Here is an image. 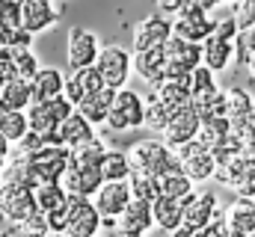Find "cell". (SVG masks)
Segmentation results:
<instances>
[{
	"instance_id": "33",
	"label": "cell",
	"mask_w": 255,
	"mask_h": 237,
	"mask_svg": "<svg viewBox=\"0 0 255 237\" xmlns=\"http://www.w3.org/2000/svg\"><path fill=\"white\" fill-rule=\"evenodd\" d=\"M193 110L199 113V118H220L226 116V89H214V92H205V95H196L193 98Z\"/></svg>"
},
{
	"instance_id": "4",
	"label": "cell",
	"mask_w": 255,
	"mask_h": 237,
	"mask_svg": "<svg viewBox=\"0 0 255 237\" xmlns=\"http://www.w3.org/2000/svg\"><path fill=\"white\" fill-rule=\"evenodd\" d=\"M39 205H36V190L30 187H21V184H9V181H0V217L18 229L30 214H36Z\"/></svg>"
},
{
	"instance_id": "28",
	"label": "cell",
	"mask_w": 255,
	"mask_h": 237,
	"mask_svg": "<svg viewBox=\"0 0 255 237\" xmlns=\"http://www.w3.org/2000/svg\"><path fill=\"white\" fill-rule=\"evenodd\" d=\"M30 104H33L30 80L15 77V80H9V83L0 86V113H6V110H21V113H24Z\"/></svg>"
},
{
	"instance_id": "45",
	"label": "cell",
	"mask_w": 255,
	"mask_h": 237,
	"mask_svg": "<svg viewBox=\"0 0 255 237\" xmlns=\"http://www.w3.org/2000/svg\"><path fill=\"white\" fill-rule=\"evenodd\" d=\"M18 145V151H24V154H36L39 148H45L48 142H45V136L42 133H36V130H27L24 136H21V142H15Z\"/></svg>"
},
{
	"instance_id": "52",
	"label": "cell",
	"mask_w": 255,
	"mask_h": 237,
	"mask_svg": "<svg viewBox=\"0 0 255 237\" xmlns=\"http://www.w3.org/2000/svg\"><path fill=\"white\" fill-rule=\"evenodd\" d=\"M163 237H190L184 229H178V232H172V235H163Z\"/></svg>"
},
{
	"instance_id": "12",
	"label": "cell",
	"mask_w": 255,
	"mask_h": 237,
	"mask_svg": "<svg viewBox=\"0 0 255 237\" xmlns=\"http://www.w3.org/2000/svg\"><path fill=\"white\" fill-rule=\"evenodd\" d=\"M163 51H166V71H163V77H190L193 68L202 65V45L184 42L175 33L163 45Z\"/></svg>"
},
{
	"instance_id": "43",
	"label": "cell",
	"mask_w": 255,
	"mask_h": 237,
	"mask_svg": "<svg viewBox=\"0 0 255 237\" xmlns=\"http://www.w3.org/2000/svg\"><path fill=\"white\" fill-rule=\"evenodd\" d=\"M0 21L6 27H21V0H0Z\"/></svg>"
},
{
	"instance_id": "22",
	"label": "cell",
	"mask_w": 255,
	"mask_h": 237,
	"mask_svg": "<svg viewBox=\"0 0 255 237\" xmlns=\"http://www.w3.org/2000/svg\"><path fill=\"white\" fill-rule=\"evenodd\" d=\"M30 89H33V104L63 98V92H65V74L60 71V68H54V65L39 68V74L30 80Z\"/></svg>"
},
{
	"instance_id": "44",
	"label": "cell",
	"mask_w": 255,
	"mask_h": 237,
	"mask_svg": "<svg viewBox=\"0 0 255 237\" xmlns=\"http://www.w3.org/2000/svg\"><path fill=\"white\" fill-rule=\"evenodd\" d=\"M235 21H238V27H241V30H250V27H255V0H238Z\"/></svg>"
},
{
	"instance_id": "13",
	"label": "cell",
	"mask_w": 255,
	"mask_h": 237,
	"mask_svg": "<svg viewBox=\"0 0 255 237\" xmlns=\"http://www.w3.org/2000/svg\"><path fill=\"white\" fill-rule=\"evenodd\" d=\"M175 154H178V160H181L184 175L190 178L193 184H202V181H208V178L217 175V157H214V151L205 148L199 139H193V142H187V145H181Z\"/></svg>"
},
{
	"instance_id": "25",
	"label": "cell",
	"mask_w": 255,
	"mask_h": 237,
	"mask_svg": "<svg viewBox=\"0 0 255 237\" xmlns=\"http://www.w3.org/2000/svg\"><path fill=\"white\" fill-rule=\"evenodd\" d=\"M133 71L148 86H154L157 80H163V71H166V51H163V45L160 48H151V51L133 54Z\"/></svg>"
},
{
	"instance_id": "15",
	"label": "cell",
	"mask_w": 255,
	"mask_h": 237,
	"mask_svg": "<svg viewBox=\"0 0 255 237\" xmlns=\"http://www.w3.org/2000/svg\"><path fill=\"white\" fill-rule=\"evenodd\" d=\"M199 127H202V118L193 110V104H187V107H181V110L172 113L166 130H163L160 136H163V142H166L169 148L178 151L181 145H187V142H193V139L199 136Z\"/></svg>"
},
{
	"instance_id": "31",
	"label": "cell",
	"mask_w": 255,
	"mask_h": 237,
	"mask_svg": "<svg viewBox=\"0 0 255 237\" xmlns=\"http://www.w3.org/2000/svg\"><path fill=\"white\" fill-rule=\"evenodd\" d=\"M130 172H133V169H130L128 151L107 145V154H104V160H101V175H104V181H128Z\"/></svg>"
},
{
	"instance_id": "39",
	"label": "cell",
	"mask_w": 255,
	"mask_h": 237,
	"mask_svg": "<svg viewBox=\"0 0 255 237\" xmlns=\"http://www.w3.org/2000/svg\"><path fill=\"white\" fill-rule=\"evenodd\" d=\"M214 89H220L217 86V77H214V71L208 68V65H199V68H193L190 71V95H205V92H214Z\"/></svg>"
},
{
	"instance_id": "5",
	"label": "cell",
	"mask_w": 255,
	"mask_h": 237,
	"mask_svg": "<svg viewBox=\"0 0 255 237\" xmlns=\"http://www.w3.org/2000/svg\"><path fill=\"white\" fill-rule=\"evenodd\" d=\"M172 33H175L178 39H184V42L202 45V42L211 39V33H214V18H211V12H208L199 0H193V3H187L178 15H172Z\"/></svg>"
},
{
	"instance_id": "46",
	"label": "cell",
	"mask_w": 255,
	"mask_h": 237,
	"mask_svg": "<svg viewBox=\"0 0 255 237\" xmlns=\"http://www.w3.org/2000/svg\"><path fill=\"white\" fill-rule=\"evenodd\" d=\"M15 77H21L18 68H15V62H12V57H9L6 48H0V86L9 83V80H15Z\"/></svg>"
},
{
	"instance_id": "26",
	"label": "cell",
	"mask_w": 255,
	"mask_h": 237,
	"mask_svg": "<svg viewBox=\"0 0 255 237\" xmlns=\"http://www.w3.org/2000/svg\"><path fill=\"white\" fill-rule=\"evenodd\" d=\"M113 98H116V89H110V86H104L101 92H95V95H89V98H83L74 110L80 113V116L86 118V121H92V124H107V116H110V107H113Z\"/></svg>"
},
{
	"instance_id": "6",
	"label": "cell",
	"mask_w": 255,
	"mask_h": 237,
	"mask_svg": "<svg viewBox=\"0 0 255 237\" xmlns=\"http://www.w3.org/2000/svg\"><path fill=\"white\" fill-rule=\"evenodd\" d=\"M95 68L101 71L104 77V86L110 89H125L128 80H130V71H133V54L122 48V45H104L101 54L95 59Z\"/></svg>"
},
{
	"instance_id": "1",
	"label": "cell",
	"mask_w": 255,
	"mask_h": 237,
	"mask_svg": "<svg viewBox=\"0 0 255 237\" xmlns=\"http://www.w3.org/2000/svg\"><path fill=\"white\" fill-rule=\"evenodd\" d=\"M128 160H130V169L133 172H145V175L160 178L163 172H172V169H181V160L175 154V148H169L163 139H139L128 148Z\"/></svg>"
},
{
	"instance_id": "17",
	"label": "cell",
	"mask_w": 255,
	"mask_h": 237,
	"mask_svg": "<svg viewBox=\"0 0 255 237\" xmlns=\"http://www.w3.org/2000/svg\"><path fill=\"white\" fill-rule=\"evenodd\" d=\"M65 187V193L68 196H83V199H92L98 190H101V184H104V175H101V169H89V166H74L71 160H68V169H65L63 181H60Z\"/></svg>"
},
{
	"instance_id": "47",
	"label": "cell",
	"mask_w": 255,
	"mask_h": 237,
	"mask_svg": "<svg viewBox=\"0 0 255 237\" xmlns=\"http://www.w3.org/2000/svg\"><path fill=\"white\" fill-rule=\"evenodd\" d=\"M157 3V9L163 12V15H178L187 3H193V0H154Z\"/></svg>"
},
{
	"instance_id": "51",
	"label": "cell",
	"mask_w": 255,
	"mask_h": 237,
	"mask_svg": "<svg viewBox=\"0 0 255 237\" xmlns=\"http://www.w3.org/2000/svg\"><path fill=\"white\" fill-rule=\"evenodd\" d=\"M6 33H9V27L0 21V48H3V42H6Z\"/></svg>"
},
{
	"instance_id": "18",
	"label": "cell",
	"mask_w": 255,
	"mask_h": 237,
	"mask_svg": "<svg viewBox=\"0 0 255 237\" xmlns=\"http://www.w3.org/2000/svg\"><path fill=\"white\" fill-rule=\"evenodd\" d=\"M60 21V12L51 6V0H21V27L33 36L51 30Z\"/></svg>"
},
{
	"instance_id": "35",
	"label": "cell",
	"mask_w": 255,
	"mask_h": 237,
	"mask_svg": "<svg viewBox=\"0 0 255 237\" xmlns=\"http://www.w3.org/2000/svg\"><path fill=\"white\" fill-rule=\"evenodd\" d=\"M65 202H68V193H65L63 184H42V187L36 190V205H39V211H45V214L60 211Z\"/></svg>"
},
{
	"instance_id": "37",
	"label": "cell",
	"mask_w": 255,
	"mask_h": 237,
	"mask_svg": "<svg viewBox=\"0 0 255 237\" xmlns=\"http://www.w3.org/2000/svg\"><path fill=\"white\" fill-rule=\"evenodd\" d=\"M172 113H175V110H169V107L160 104L157 98H148V101H145V127L154 130V133H163L166 124H169V118H172Z\"/></svg>"
},
{
	"instance_id": "27",
	"label": "cell",
	"mask_w": 255,
	"mask_h": 237,
	"mask_svg": "<svg viewBox=\"0 0 255 237\" xmlns=\"http://www.w3.org/2000/svg\"><path fill=\"white\" fill-rule=\"evenodd\" d=\"M232 62H235V42H223L217 36L202 42V65H208L214 74L226 71Z\"/></svg>"
},
{
	"instance_id": "24",
	"label": "cell",
	"mask_w": 255,
	"mask_h": 237,
	"mask_svg": "<svg viewBox=\"0 0 255 237\" xmlns=\"http://www.w3.org/2000/svg\"><path fill=\"white\" fill-rule=\"evenodd\" d=\"M255 95L244 86H232L226 89V118L232 121V127H244L247 118L253 116Z\"/></svg>"
},
{
	"instance_id": "42",
	"label": "cell",
	"mask_w": 255,
	"mask_h": 237,
	"mask_svg": "<svg viewBox=\"0 0 255 237\" xmlns=\"http://www.w3.org/2000/svg\"><path fill=\"white\" fill-rule=\"evenodd\" d=\"M190 237H229V223H226V217H223V211L208 223V226H202L199 232H193Z\"/></svg>"
},
{
	"instance_id": "40",
	"label": "cell",
	"mask_w": 255,
	"mask_h": 237,
	"mask_svg": "<svg viewBox=\"0 0 255 237\" xmlns=\"http://www.w3.org/2000/svg\"><path fill=\"white\" fill-rule=\"evenodd\" d=\"M18 232L21 237H45L51 235V223H48V214L45 211H36V214H30L21 226H18Z\"/></svg>"
},
{
	"instance_id": "53",
	"label": "cell",
	"mask_w": 255,
	"mask_h": 237,
	"mask_svg": "<svg viewBox=\"0 0 255 237\" xmlns=\"http://www.w3.org/2000/svg\"><path fill=\"white\" fill-rule=\"evenodd\" d=\"M0 237H15L12 232H0Z\"/></svg>"
},
{
	"instance_id": "57",
	"label": "cell",
	"mask_w": 255,
	"mask_h": 237,
	"mask_svg": "<svg viewBox=\"0 0 255 237\" xmlns=\"http://www.w3.org/2000/svg\"><path fill=\"white\" fill-rule=\"evenodd\" d=\"M250 237H255V232H253V235H250Z\"/></svg>"
},
{
	"instance_id": "19",
	"label": "cell",
	"mask_w": 255,
	"mask_h": 237,
	"mask_svg": "<svg viewBox=\"0 0 255 237\" xmlns=\"http://www.w3.org/2000/svg\"><path fill=\"white\" fill-rule=\"evenodd\" d=\"M104 89V77H101V71L95 68V65H89V68H77V71H71L68 77H65V98L77 107L83 98H89V95H95V92H101Z\"/></svg>"
},
{
	"instance_id": "9",
	"label": "cell",
	"mask_w": 255,
	"mask_h": 237,
	"mask_svg": "<svg viewBox=\"0 0 255 237\" xmlns=\"http://www.w3.org/2000/svg\"><path fill=\"white\" fill-rule=\"evenodd\" d=\"M172 39V18L163 15V12H151L145 15L136 27H133V39H130V48L133 54L139 51H151V48H160Z\"/></svg>"
},
{
	"instance_id": "3",
	"label": "cell",
	"mask_w": 255,
	"mask_h": 237,
	"mask_svg": "<svg viewBox=\"0 0 255 237\" xmlns=\"http://www.w3.org/2000/svg\"><path fill=\"white\" fill-rule=\"evenodd\" d=\"M107 127L116 130V133H128V130L145 127V101H142V95L128 89V86L119 89L116 98H113L110 116H107Z\"/></svg>"
},
{
	"instance_id": "38",
	"label": "cell",
	"mask_w": 255,
	"mask_h": 237,
	"mask_svg": "<svg viewBox=\"0 0 255 237\" xmlns=\"http://www.w3.org/2000/svg\"><path fill=\"white\" fill-rule=\"evenodd\" d=\"M9 51V57L15 62V68H18V74L24 77V80H33L36 74H39V59L33 54V48H6Z\"/></svg>"
},
{
	"instance_id": "54",
	"label": "cell",
	"mask_w": 255,
	"mask_h": 237,
	"mask_svg": "<svg viewBox=\"0 0 255 237\" xmlns=\"http://www.w3.org/2000/svg\"><path fill=\"white\" fill-rule=\"evenodd\" d=\"M45 237H63V235H54V232H51V235H45Z\"/></svg>"
},
{
	"instance_id": "21",
	"label": "cell",
	"mask_w": 255,
	"mask_h": 237,
	"mask_svg": "<svg viewBox=\"0 0 255 237\" xmlns=\"http://www.w3.org/2000/svg\"><path fill=\"white\" fill-rule=\"evenodd\" d=\"M151 214H154V229H160L163 235H172L184 223V199L157 196L151 202Z\"/></svg>"
},
{
	"instance_id": "20",
	"label": "cell",
	"mask_w": 255,
	"mask_h": 237,
	"mask_svg": "<svg viewBox=\"0 0 255 237\" xmlns=\"http://www.w3.org/2000/svg\"><path fill=\"white\" fill-rule=\"evenodd\" d=\"M151 98H157L160 104H166L169 110H181L193 104L190 95V77H163L151 86Z\"/></svg>"
},
{
	"instance_id": "11",
	"label": "cell",
	"mask_w": 255,
	"mask_h": 237,
	"mask_svg": "<svg viewBox=\"0 0 255 237\" xmlns=\"http://www.w3.org/2000/svg\"><path fill=\"white\" fill-rule=\"evenodd\" d=\"M27 157H30V166H33V172L42 184H60L65 169H68V160H71V148L45 145V148H39L36 154H27Z\"/></svg>"
},
{
	"instance_id": "32",
	"label": "cell",
	"mask_w": 255,
	"mask_h": 237,
	"mask_svg": "<svg viewBox=\"0 0 255 237\" xmlns=\"http://www.w3.org/2000/svg\"><path fill=\"white\" fill-rule=\"evenodd\" d=\"M104 154H107V145H104V139H101V136H95V139H89V142H83V145L71 148V163H74V166L101 169Z\"/></svg>"
},
{
	"instance_id": "41",
	"label": "cell",
	"mask_w": 255,
	"mask_h": 237,
	"mask_svg": "<svg viewBox=\"0 0 255 237\" xmlns=\"http://www.w3.org/2000/svg\"><path fill=\"white\" fill-rule=\"evenodd\" d=\"M238 33H241V27H238L235 15H229V18H214V33H211V36H217V39H223V42H235Z\"/></svg>"
},
{
	"instance_id": "7",
	"label": "cell",
	"mask_w": 255,
	"mask_h": 237,
	"mask_svg": "<svg viewBox=\"0 0 255 237\" xmlns=\"http://www.w3.org/2000/svg\"><path fill=\"white\" fill-rule=\"evenodd\" d=\"M68 220H65L63 237H95L104 229V217L98 214V208L92 205V199L83 196H68Z\"/></svg>"
},
{
	"instance_id": "49",
	"label": "cell",
	"mask_w": 255,
	"mask_h": 237,
	"mask_svg": "<svg viewBox=\"0 0 255 237\" xmlns=\"http://www.w3.org/2000/svg\"><path fill=\"white\" fill-rule=\"evenodd\" d=\"M9 154H12V142L0 133V163H6V157H9Z\"/></svg>"
},
{
	"instance_id": "50",
	"label": "cell",
	"mask_w": 255,
	"mask_h": 237,
	"mask_svg": "<svg viewBox=\"0 0 255 237\" xmlns=\"http://www.w3.org/2000/svg\"><path fill=\"white\" fill-rule=\"evenodd\" d=\"M247 71H250V74H253V80H255V54L250 59H247Z\"/></svg>"
},
{
	"instance_id": "58",
	"label": "cell",
	"mask_w": 255,
	"mask_h": 237,
	"mask_svg": "<svg viewBox=\"0 0 255 237\" xmlns=\"http://www.w3.org/2000/svg\"><path fill=\"white\" fill-rule=\"evenodd\" d=\"M95 237H101V235H95Z\"/></svg>"
},
{
	"instance_id": "8",
	"label": "cell",
	"mask_w": 255,
	"mask_h": 237,
	"mask_svg": "<svg viewBox=\"0 0 255 237\" xmlns=\"http://www.w3.org/2000/svg\"><path fill=\"white\" fill-rule=\"evenodd\" d=\"M101 54V42L92 30L86 27H71L68 36H65V62L71 71L77 68H89L95 65V59Z\"/></svg>"
},
{
	"instance_id": "36",
	"label": "cell",
	"mask_w": 255,
	"mask_h": 237,
	"mask_svg": "<svg viewBox=\"0 0 255 237\" xmlns=\"http://www.w3.org/2000/svg\"><path fill=\"white\" fill-rule=\"evenodd\" d=\"M128 187H130V196H133V199H142V202H154V199L160 196V184H157V178L145 175V172H130Z\"/></svg>"
},
{
	"instance_id": "16",
	"label": "cell",
	"mask_w": 255,
	"mask_h": 237,
	"mask_svg": "<svg viewBox=\"0 0 255 237\" xmlns=\"http://www.w3.org/2000/svg\"><path fill=\"white\" fill-rule=\"evenodd\" d=\"M217 214H220L217 193H211V190L193 193L190 199L184 202V223H181V229H184L187 235H193V232H199L202 226H208Z\"/></svg>"
},
{
	"instance_id": "29",
	"label": "cell",
	"mask_w": 255,
	"mask_h": 237,
	"mask_svg": "<svg viewBox=\"0 0 255 237\" xmlns=\"http://www.w3.org/2000/svg\"><path fill=\"white\" fill-rule=\"evenodd\" d=\"M223 217H226L229 229H235V232H241V235L250 237L255 232V202L253 199L238 196V199L223 211Z\"/></svg>"
},
{
	"instance_id": "34",
	"label": "cell",
	"mask_w": 255,
	"mask_h": 237,
	"mask_svg": "<svg viewBox=\"0 0 255 237\" xmlns=\"http://www.w3.org/2000/svg\"><path fill=\"white\" fill-rule=\"evenodd\" d=\"M30 130V121H27V110H6L0 113V133L9 139V142H21V136Z\"/></svg>"
},
{
	"instance_id": "56",
	"label": "cell",
	"mask_w": 255,
	"mask_h": 237,
	"mask_svg": "<svg viewBox=\"0 0 255 237\" xmlns=\"http://www.w3.org/2000/svg\"><path fill=\"white\" fill-rule=\"evenodd\" d=\"M220 3H235V0H220Z\"/></svg>"
},
{
	"instance_id": "30",
	"label": "cell",
	"mask_w": 255,
	"mask_h": 237,
	"mask_svg": "<svg viewBox=\"0 0 255 237\" xmlns=\"http://www.w3.org/2000/svg\"><path fill=\"white\" fill-rule=\"evenodd\" d=\"M157 184H160V196H169V199H190L193 193V184L190 178L184 175V169H172V172H163V175L157 178Z\"/></svg>"
},
{
	"instance_id": "14",
	"label": "cell",
	"mask_w": 255,
	"mask_h": 237,
	"mask_svg": "<svg viewBox=\"0 0 255 237\" xmlns=\"http://www.w3.org/2000/svg\"><path fill=\"white\" fill-rule=\"evenodd\" d=\"M130 199L133 196H130L128 181H104L101 190L92 196V205L98 208V214L104 217V226H107V223H113L128 205H130Z\"/></svg>"
},
{
	"instance_id": "55",
	"label": "cell",
	"mask_w": 255,
	"mask_h": 237,
	"mask_svg": "<svg viewBox=\"0 0 255 237\" xmlns=\"http://www.w3.org/2000/svg\"><path fill=\"white\" fill-rule=\"evenodd\" d=\"M0 181H3V163H0Z\"/></svg>"
},
{
	"instance_id": "2",
	"label": "cell",
	"mask_w": 255,
	"mask_h": 237,
	"mask_svg": "<svg viewBox=\"0 0 255 237\" xmlns=\"http://www.w3.org/2000/svg\"><path fill=\"white\" fill-rule=\"evenodd\" d=\"M74 113V104L68 98H54V101H42V104H30L27 107V121L30 130L42 133L48 145H60L57 142V127L63 124V118H68Z\"/></svg>"
},
{
	"instance_id": "48",
	"label": "cell",
	"mask_w": 255,
	"mask_h": 237,
	"mask_svg": "<svg viewBox=\"0 0 255 237\" xmlns=\"http://www.w3.org/2000/svg\"><path fill=\"white\" fill-rule=\"evenodd\" d=\"M235 130H241V133H247L250 139H255V107H253V116L247 118V124H244V127H235Z\"/></svg>"
},
{
	"instance_id": "10",
	"label": "cell",
	"mask_w": 255,
	"mask_h": 237,
	"mask_svg": "<svg viewBox=\"0 0 255 237\" xmlns=\"http://www.w3.org/2000/svg\"><path fill=\"white\" fill-rule=\"evenodd\" d=\"M107 229H113L119 237H148V232L154 229L151 202L130 199V205H128L113 223H107Z\"/></svg>"
},
{
	"instance_id": "23",
	"label": "cell",
	"mask_w": 255,
	"mask_h": 237,
	"mask_svg": "<svg viewBox=\"0 0 255 237\" xmlns=\"http://www.w3.org/2000/svg\"><path fill=\"white\" fill-rule=\"evenodd\" d=\"M89 139H95V124L86 121L77 110L68 118H63V124L57 127V142L65 145V148H77V145H83Z\"/></svg>"
}]
</instances>
